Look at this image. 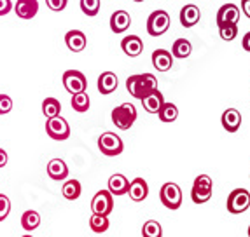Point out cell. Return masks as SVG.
Segmentation results:
<instances>
[{"instance_id":"1","label":"cell","mask_w":250,"mask_h":237,"mask_svg":"<svg viewBox=\"0 0 250 237\" xmlns=\"http://www.w3.org/2000/svg\"><path fill=\"white\" fill-rule=\"evenodd\" d=\"M126 89L133 98L142 100L144 96L149 94L150 91L158 89V80L152 73H140V75H131L126 80Z\"/></svg>"},{"instance_id":"2","label":"cell","mask_w":250,"mask_h":237,"mask_svg":"<svg viewBox=\"0 0 250 237\" xmlns=\"http://www.w3.org/2000/svg\"><path fill=\"white\" fill-rule=\"evenodd\" d=\"M212 192H213V183L212 178L208 175H200L194 183H192V188H191V199L194 204H205L208 202L210 197H212Z\"/></svg>"},{"instance_id":"3","label":"cell","mask_w":250,"mask_h":237,"mask_svg":"<svg viewBox=\"0 0 250 237\" xmlns=\"http://www.w3.org/2000/svg\"><path fill=\"white\" fill-rule=\"evenodd\" d=\"M135 121H137V109L131 103H123L112 110V122L123 131L131 128Z\"/></svg>"},{"instance_id":"4","label":"cell","mask_w":250,"mask_h":237,"mask_svg":"<svg viewBox=\"0 0 250 237\" xmlns=\"http://www.w3.org/2000/svg\"><path fill=\"white\" fill-rule=\"evenodd\" d=\"M168 28H170V16L167 11L158 9L147 18V34L150 37H161L163 34H167Z\"/></svg>"},{"instance_id":"5","label":"cell","mask_w":250,"mask_h":237,"mask_svg":"<svg viewBox=\"0 0 250 237\" xmlns=\"http://www.w3.org/2000/svg\"><path fill=\"white\" fill-rule=\"evenodd\" d=\"M159 199L168 209H179L182 206V190L177 183H165L159 190Z\"/></svg>"},{"instance_id":"6","label":"cell","mask_w":250,"mask_h":237,"mask_svg":"<svg viewBox=\"0 0 250 237\" xmlns=\"http://www.w3.org/2000/svg\"><path fill=\"white\" fill-rule=\"evenodd\" d=\"M226 206H228V211L231 215L245 213L250 208V192L245 190V188H234L228 197Z\"/></svg>"},{"instance_id":"7","label":"cell","mask_w":250,"mask_h":237,"mask_svg":"<svg viewBox=\"0 0 250 237\" xmlns=\"http://www.w3.org/2000/svg\"><path fill=\"white\" fill-rule=\"evenodd\" d=\"M98 148L107 157H116V155L121 154L125 146H123V140L116 133L107 131V133H104L98 138Z\"/></svg>"},{"instance_id":"8","label":"cell","mask_w":250,"mask_h":237,"mask_svg":"<svg viewBox=\"0 0 250 237\" xmlns=\"http://www.w3.org/2000/svg\"><path fill=\"white\" fill-rule=\"evenodd\" d=\"M46 133L49 134V138H53L56 142H63V140H67L70 136V126H68V122L63 117H51L46 122Z\"/></svg>"},{"instance_id":"9","label":"cell","mask_w":250,"mask_h":237,"mask_svg":"<svg viewBox=\"0 0 250 237\" xmlns=\"http://www.w3.org/2000/svg\"><path fill=\"white\" fill-rule=\"evenodd\" d=\"M114 209V199L112 194L108 190H100L96 192L95 197L91 199V211L95 215H104V217H108Z\"/></svg>"},{"instance_id":"10","label":"cell","mask_w":250,"mask_h":237,"mask_svg":"<svg viewBox=\"0 0 250 237\" xmlns=\"http://www.w3.org/2000/svg\"><path fill=\"white\" fill-rule=\"evenodd\" d=\"M63 86H65V89H67L70 94H75V92L86 91V88H88V80H86L83 72L67 70L65 73H63Z\"/></svg>"},{"instance_id":"11","label":"cell","mask_w":250,"mask_h":237,"mask_svg":"<svg viewBox=\"0 0 250 237\" xmlns=\"http://www.w3.org/2000/svg\"><path fill=\"white\" fill-rule=\"evenodd\" d=\"M65 44H67V47L72 53H83L86 49V46H88V38L81 30H70L65 35Z\"/></svg>"},{"instance_id":"12","label":"cell","mask_w":250,"mask_h":237,"mask_svg":"<svg viewBox=\"0 0 250 237\" xmlns=\"http://www.w3.org/2000/svg\"><path fill=\"white\" fill-rule=\"evenodd\" d=\"M238 19H240V9L234 4H224L219 11H217V26L226 25V23H234L238 25Z\"/></svg>"},{"instance_id":"13","label":"cell","mask_w":250,"mask_h":237,"mask_svg":"<svg viewBox=\"0 0 250 237\" xmlns=\"http://www.w3.org/2000/svg\"><path fill=\"white\" fill-rule=\"evenodd\" d=\"M14 13L21 19H32L39 13V2L37 0H18L14 4Z\"/></svg>"},{"instance_id":"14","label":"cell","mask_w":250,"mask_h":237,"mask_svg":"<svg viewBox=\"0 0 250 237\" xmlns=\"http://www.w3.org/2000/svg\"><path fill=\"white\" fill-rule=\"evenodd\" d=\"M121 49L125 51V55L129 58H137L142 55L144 51V42L138 35H128L121 40Z\"/></svg>"},{"instance_id":"15","label":"cell","mask_w":250,"mask_h":237,"mask_svg":"<svg viewBox=\"0 0 250 237\" xmlns=\"http://www.w3.org/2000/svg\"><path fill=\"white\" fill-rule=\"evenodd\" d=\"M126 194H129V199L135 201V202H142L149 196V185H147V182L144 178H135L133 182L129 183Z\"/></svg>"},{"instance_id":"16","label":"cell","mask_w":250,"mask_h":237,"mask_svg":"<svg viewBox=\"0 0 250 237\" xmlns=\"http://www.w3.org/2000/svg\"><path fill=\"white\" fill-rule=\"evenodd\" d=\"M222 128L228 131V133H236L240 126H242V113L238 112L236 109H228L221 117Z\"/></svg>"},{"instance_id":"17","label":"cell","mask_w":250,"mask_h":237,"mask_svg":"<svg viewBox=\"0 0 250 237\" xmlns=\"http://www.w3.org/2000/svg\"><path fill=\"white\" fill-rule=\"evenodd\" d=\"M140 101H142V107L146 109V112L158 113L159 109H161V105L165 103V98H163V92L159 89H154V91H150L149 94L144 96Z\"/></svg>"},{"instance_id":"18","label":"cell","mask_w":250,"mask_h":237,"mask_svg":"<svg viewBox=\"0 0 250 237\" xmlns=\"http://www.w3.org/2000/svg\"><path fill=\"white\" fill-rule=\"evenodd\" d=\"M152 65L158 72H168L173 67V56L167 49H156L152 53Z\"/></svg>"},{"instance_id":"19","label":"cell","mask_w":250,"mask_h":237,"mask_svg":"<svg viewBox=\"0 0 250 237\" xmlns=\"http://www.w3.org/2000/svg\"><path fill=\"white\" fill-rule=\"evenodd\" d=\"M129 25H131V16L126 11H116L110 16V30L114 34H123L129 28Z\"/></svg>"},{"instance_id":"20","label":"cell","mask_w":250,"mask_h":237,"mask_svg":"<svg viewBox=\"0 0 250 237\" xmlns=\"http://www.w3.org/2000/svg\"><path fill=\"white\" fill-rule=\"evenodd\" d=\"M201 18V13L200 9L196 7V5H184L182 11H180V25L184 26V28H191V26H194L200 21Z\"/></svg>"},{"instance_id":"21","label":"cell","mask_w":250,"mask_h":237,"mask_svg":"<svg viewBox=\"0 0 250 237\" xmlns=\"http://www.w3.org/2000/svg\"><path fill=\"white\" fill-rule=\"evenodd\" d=\"M128 187H129V182L125 175H112L108 178V192L112 194V196H125L126 192H128Z\"/></svg>"},{"instance_id":"22","label":"cell","mask_w":250,"mask_h":237,"mask_svg":"<svg viewBox=\"0 0 250 237\" xmlns=\"http://www.w3.org/2000/svg\"><path fill=\"white\" fill-rule=\"evenodd\" d=\"M117 75L114 72H104L98 77V91L100 94H110L117 89Z\"/></svg>"},{"instance_id":"23","label":"cell","mask_w":250,"mask_h":237,"mask_svg":"<svg viewBox=\"0 0 250 237\" xmlns=\"http://www.w3.org/2000/svg\"><path fill=\"white\" fill-rule=\"evenodd\" d=\"M47 175H49L51 180H56V182L65 180L68 176V166L62 159H53L47 164Z\"/></svg>"},{"instance_id":"24","label":"cell","mask_w":250,"mask_h":237,"mask_svg":"<svg viewBox=\"0 0 250 237\" xmlns=\"http://www.w3.org/2000/svg\"><path fill=\"white\" fill-rule=\"evenodd\" d=\"M191 53H192V46L188 38H177V40L173 42V46H171V56H173V58L186 59L191 56Z\"/></svg>"},{"instance_id":"25","label":"cell","mask_w":250,"mask_h":237,"mask_svg":"<svg viewBox=\"0 0 250 237\" xmlns=\"http://www.w3.org/2000/svg\"><path fill=\"white\" fill-rule=\"evenodd\" d=\"M81 192H83V188H81L79 180H67V182L63 183V187H62V194L67 201L79 199Z\"/></svg>"},{"instance_id":"26","label":"cell","mask_w":250,"mask_h":237,"mask_svg":"<svg viewBox=\"0 0 250 237\" xmlns=\"http://www.w3.org/2000/svg\"><path fill=\"white\" fill-rule=\"evenodd\" d=\"M158 117L161 122H175L177 117H179V109H177V105L173 103H165L161 105V109L158 112Z\"/></svg>"},{"instance_id":"27","label":"cell","mask_w":250,"mask_h":237,"mask_svg":"<svg viewBox=\"0 0 250 237\" xmlns=\"http://www.w3.org/2000/svg\"><path fill=\"white\" fill-rule=\"evenodd\" d=\"M72 109L75 112L84 113L89 110V96L86 91H81V92H75L72 94Z\"/></svg>"},{"instance_id":"28","label":"cell","mask_w":250,"mask_h":237,"mask_svg":"<svg viewBox=\"0 0 250 237\" xmlns=\"http://www.w3.org/2000/svg\"><path fill=\"white\" fill-rule=\"evenodd\" d=\"M41 225V215L34 209H28V211L23 213L21 217V227L25 230H35Z\"/></svg>"},{"instance_id":"29","label":"cell","mask_w":250,"mask_h":237,"mask_svg":"<svg viewBox=\"0 0 250 237\" xmlns=\"http://www.w3.org/2000/svg\"><path fill=\"white\" fill-rule=\"evenodd\" d=\"M60 112H62V105L56 98H46L42 101V113L46 115V119L60 115Z\"/></svg>"},{"instance_id":"30","label":"cell","mask_w":250,"mask_h":237,"mask_svg":"<svg viewBox=\"0 0 250 237\" xmlns=\"http://www.w3.org/2000/svg\"><path fill=\"white\" fill-rule=\"evenodd\" d=\"M108 225H110V221H108V218L104 217V215H95V213H93V217L89 218V227H91V230L96 234L107 232Z\"/></svg>"},{"instance_id":"31","label":"cell","mask_w":250,"mask_h":237,"mask_svg":"<svg viewBox=\"0 0 250 237\" xmlns=\"http://www.w3.org/2000/svg\"><path fill=\"white\" fill-rule=\"evenodd\" d=\"M219 35H221L222 40L231 42L236 38L238 35V25L234 23H226V25H219Z\"/></svg>"},{"instance_id":"32","label":"cell","mask_w":250,"mask_h":237,"mask_svg":"<svg viewBox=\"0 0 250 237\" xmlns=\"http://www.w3.org/2000/svg\"><path fill=\"white\" fill-rule=\"evenodd\" d=\"M142 236L144 237H163V229L161 225L156 220H149L144 223L142 227Z\"/></svg>"},{"instance_id":"33","label":"cell","mask_w":250,"mask_h":237,"mask_svg":"<svg viewBox=\"0 0 250 237\" xmlns=\"http://www.w3.org/2000/svg\"><path fill=\"white\" fill-rule=\"evenodd\" d=\"M102 2L100 0H81V11H83L86 16H96L100 13Z\"/></svg>"},{"instance_id":"34","label":"cell","mask_w":250,"mask_h":237,"mask_svg":"<svg viewBox=\"0 0 250 237\" xmlns=\"http://www.w3.org/2000/svg\"><path fill=\"white\" fill-rule=\"evenodd\" d=\"M11 213V201L7 196L0 194V221H4Z\"/></svg>"},{"instance_id":"35","label":"cell","mask_w":250,"mask_h":237,"mask_svg":"<svg viewBox=\"0 0 250 237\" xmlns=\"http://www.w3.org/2000/svg\"><path fill=\"white\" fill-rule=\"evenodd\" d=\"M13 110V100L7 94H0V115H7Z\"/></svg>"},{"instance_id":"36","label":"cell","mask_w":250,"mask_h":237,"mask_svg":"<svg viewBox=\"0 0 250 237\" xmlns=\"http://www.w3.org/2000/svg\"><path fill=\"white\" fill-rule=\"evenodd\" d=\"M67 4H68V0H46V5L51 11H54V13L63 11V9L67 7Z\"/></svg>"},{"instance_id":"37","label":"cell","mask_w":250,"mask_h":237,"mask_svg":"<svg viewBox=\"0 0 250 237\" xmlns=\"http://www.w3.org/2000/svg\"><path fill=\"white\" fill-rule=\"evenodd\" d=\"M11 9H13L11 0H0V16H5L7 13H11Z\"/></svg>"},{"instance_id":"38","label":"cell","mask_w":250,"mask_h":237,"mask_svg":"<svg viewBox=\"0 0 250 237\" xmlns=\"http://www.w3.org/2000/svg\"><path fill=\"white\" fill-rule=\"evenodd\" d=\"M9 157H7V152H5L4 148H0V167H4L5 164H7Z\"/></svg>"},{"instance_id":"39","label":"cell","mask_w":250,"mask_h":237,"mask_svg":"<svg viewBox=\"0 0 250 237\" xmlns=\"http://www.w3.org/2000/svg\"><path fill=\"white\" fill-rule=\"evenodd\" d=\"M242 47H243V49H245V51H249V53H250V32H249V34L243 35Z\"/></svg>"},{"instance_id":"40","label":"cell","mask_w":250,"mask_h":237,"mask_svg":"<svg viewBox=\"0 0 250 237\" xmlns=\"http://www.w3.org/2000/svg\"><path fill=\"white\" fill-rule=\"evenodd\" d=\"M242 9L243 13H245V16L250 19V0H242Z\"/></svg>"},{"instance_id":"41","label":"cell","mask_w":250,"mask_h":237,"mask_svg":"<svg viewBox=\"0 0 250 237\" xmlns=\"http://www.w3.org/2000/svg\"><path fill=\"white\" fill-rule=\"evenodd\" d=\"M23 237H34V236H30V234H26V236H23Z\"/></svg>"},{"instance_id":"42","label":"cell","mask_w":250,"mask_h":237,"mask_svg":"<svg viewBox=\"0 0 250 237\" xmlns=\"http://www.w3.org/2000/svg\"><path fill=\"white\" fill-rule=\"evenodd\" d=\"M133 2H144V0H133Z\"/></svg>"},{"instance_id":"43","label":"cell","mask_w":250,"mask_h":237,"mask_svg":"<svg viewBox=\"0 0 250 237\" xmlns=\"http://www.w3.org/2000/svg\"><path fill=\"white\" fill-rule=\"evenodd\" d=\"M249 237H250V227H249Z\"/></svg>"}]
</instances>
